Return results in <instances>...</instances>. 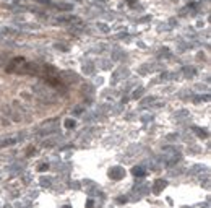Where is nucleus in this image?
Here are the masks:
<instances>
[{
	"label": "nucleus",
	"instance_id": "f257e3e1",
	"mask_svg": "<svg viewBox=\"0 0 211 208\" xmlns=\"http://www.w3.org/2000/svg\"><path fill=\"white\" fill-rule=\"evenodd\" d=\"M23 62H25V59H23V57H16V59H13V60H11V63L7 67V72H8V73H11V72H13L15 68L18 67L20 63H23Z\"/></svg>",
	"mask_w": 211,
	"mask_h": 208
}]
</instances>
